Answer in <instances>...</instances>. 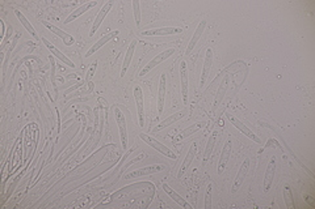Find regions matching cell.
<instances>
[{"instance_id": "cell-15", "label": "cell", "mask_w": 315, "mask_h": 209, "mask_svg": "<svg viewBox=\"0 0 315 209\" xmlns=\"http://www.w3.org/2000/svg\"><path fill=\"white\" fill-rule=\"evenodd\" d=\"M180 83H182V96L184 104H188V88H189V77H188V67L185 61L180 63Z\"/></svg>"}, {"instance_id": "cell-17", "label": "cell", "mask_w": 315, "mask_h": 209, "mask_svg": "<svg viewBox=\"0 0 315 209\" xmlns=\"http://www.w3.org/2000/svg\"><path fill=\"white\" fill-rule=\"evenodd\" d=\"M42 25L46 26V28H48L50 31H53L55 35H58L59 38L62 39L63 44L66 45V46H72V45L75 44V38H74L71 34H68V33H66V31H63L62 29H59V28H57V26L53 25V24H50V22L48 21H42Z\"/></svg>"}, {"instance_id": "cell-2", "label": "cell", "mask_w": 315, "mask_h": 209, "mask_svg": "<svg viewBox=\"0 0 315 209\" xmlns=\"http://www.w3.org/2000/svg\"><path fill=\"white\" fill-rule=\"evenodd\" d=\"M139 137H141V139H142L149 147H151L152 149H155V150H158L159 153H162L163 156L168 157V158H171V160H176V158H178V156H176V154H175L168 147H166L165 144H162L156 139H154V137H151V136L147 135V134H141Z\"/></svg>"}, {"instance_id": "cell-8", "label": "cell", "mask_w": 315, "mask_h": 209, "mask_svg": "<svg viewBox=\"0 0 315 209\" xmlns=\"http://www.w3.org/2000/svg\"><path fill=\"white\" fill-rule=\"evenodd\" d=\"M115 5V1L113 0H111V1H107L105 4L102 5L101 9L99 11L98 16L95 17V21H93V25H92V29H91V31H89V37H93L95 35V33L98 31V29L100 28V25H101V22L104 21V18L107 17L108 13L111 12L112 7Z\"/></svg>"}, {"instance_id": "cell-9", "label": "cell", "mask_w": 315, "mask_h": 209, "mask_svg": "<svg viewBox=\"0 0 315 209\" xmlns=\"http://www.w3.org/2000/svg\"><path fill=\"white\" fill-rule=\"evenodd\" d=\"M213 67V48L209 47L205 52V59H204V65H202V74H201L200 78V88H204V85L206 84Z\"/></svg>"}, {"instance_id": "cell-21", "label": "cell", "mask_w": 315, "mask_h": 209, "mask_svg": "<svg viewBox=\"0 0 315 209\" xmlns=\"http://www.w3.org/2000/svg\"><path fill=\"white\" fill-rule=\"evenodd\" d=\"M41 42H44L45 46L48 47V50H49V51L53 54L54 57H57L58 59H59L61 61H63L65 64L68 65V67H71V68H74V67H75V64H74V63H72V61L70 60V59H68V58H67L66 55L63 54V52L59 51V50H58V48L55 47V46H54V45L50 42V41H48L46 38H41Z\"/></svg>"}, {"instance_id": "cell-6", "label": "cell", "mask_w": 315, "mask_h": 209, "mask_svg": "<svg viewBox=\"0 0 315 209\" xmlns=\"http://www.w3.org/2000/svg\"><path fill=\"white\" fill-rule=\"evenodd\" d=\"M182 31V28L178 26H165V28H155V29H149V30L141 31L143 37H166V35L180 34Z\"/></svg>"}, {"instance_id": "cell-18", "label": "cell", "mask_w": 315, "mask_h": 209, "mask_svg": "<svg viewBox=\"0 0 315 209\" xmlns=\"http://www.w3.org/2000/svg\"><path fill=\"white\" fill-rule=\"evenodd\" d=\"M167 78H166V75L162 74L160 75V83H159V89H158V117L162 115L163 113V109H165V102H166V91H167Z\"/></svg>"}, {"instance_id": "cell-7", "label": "cell", "mask_w": 315, "mask_h": 209, "mask_svg": "<svg viewBox=\"0 0 315 209\" xmlns=\"http://www.w3.org/2000/svg\"><path fill=\"white\" fill-rule=\"evenodd\" d=\"M226 118H227V119H229V120H230L231 124H232V126L235 127L236 130H239L240 132H242V134H243L244 136H247L249 139H251V140H252V141H255V143H258V144L262 143V141H260V139H259L258 136L255 135V134H253L252 131L249 130V127L246 126V124H244V123L242 122V120H240V119H238V118H236L235 115H231V114H227Z\"/></svg>"}, {"instance_id": "cell-19", "label": "cell", "mask_w": 315, "mask_h": 209, "mask_svg": "<svg viewBox=\"0 0 315 209\" xmlns=\"http://www.w3.org/2000/svg\"><path fill=\"white\" fill-rule=\"evenodd\" d=\"M185 114H186V110H182V111H179V113H175L172 114V115H169L168 118H166L165 120H162L158 126L154 127V128H152V132H159V131L165 130V128H167V127L172 126V124H175L178 120L182 119Z\"/></svg>"}, {"instance_id": "cell-14", "label": "cell", "mask_w": 315, "mask_h": 209, "mask_svg": "<svg viewBox=\"0 0 315 209\" xmlns=\"http://www.w3.org/2000/svg\"><path fill=\"white\" fill-rule=\"evenodd\" d=\"M118 33H120V31H118V30H113V31H109V33H107V34H105V35H102L101 38L99 39L98 42H95V44H93L92 47L89 48L88 51L85 52L84 57L85 58H89V57H91V55H93L95 52H98L99 50H100V48H101L102 46H104V45H107L108 42H111L112 39H115L116 37L118 35Z\"/></svg>"}, {"instance_id": "cell-26", "label": "cell", "mask_w": 315, "mask_h": 209, "mask_svg": "<svg viewBox=\"0 0 315 209\" xmlns=\"http://www.w3.org/2000/svg\"><path fill=\"white\" fill-rule=\"evenodd\" d=\"M15 15H16V17L18 18V21L21 22V25L24 26L25 29H27L28 33H29L32 37H33V39H36V41H41V38L38 37V34H37L36 29L33 28V25H32L31 22H29V20H28V18L25 17V16H24V15H22V13L20 12L18 9H15Z\"/></svg>"}, {"instance_id": "cell-20", "label": "cell", "mask_w": 315, "mask_h": 209, "mask_svg": "<svg viewBox=\"0 0 315 209\" xmlns=\"http://www.w3.org/2000/svg\"><path fill=\"white\" fill-rule=\"evenodd\" d=\"M137 45H138L137 39H133V41L130 42L128 50H126V54H125V58H124V63H122V67H121V74H120L121 77H124L125 75H126V72H128V70H129V65L130 63H132V59H133L134 51H135Z\"/></svg>"}, {"instance_id": "cell-16", "label": "cell", "mask_w": 315, "mask_h": 209, "mask_svg": "<svg viewBox=\"0 0 315 209\" xmlns=\"http://www.w3.org/2000/svg\"><path fill=\"white\" fill-rule=\"evenodd\" d=\"M205 28H206V21H205V20H201V21L199 22L197 28H196L195 33H193V35H192L189 44H188V46H186L185 55H191L192 51H193V48H195L196 45H197V42L200 41V38L202 37V34H204Z\"/></svg>"}, {"instance_id": "cell-24", "label": "cell", "mask_w": 315, "mask_h": 209, "mask_svg": "<svg viewBox=\"0 0 315 209\" xmlns=\"http://www.w3.org/2000/svg\"><path fill=\"white\" fill-rule=\"evenodd\" d=\"M96 4H98V1H87V3H84L83 5H80L79 8L75 9L74 12H71L67 16V18L63 21V24H70V22H72L74 20H76V18L79 17L80 15H83V13L87 12L88 9L96 7Z\"/></svg>"}, {"instance_id": "cell-3", "label": "cell", "mask_w": 315, "mask_h": 209, "mask_svg": "<svg viewBox=\"0 0 315 209\" xmlns=\"http://www.w3.org/2000/svg\"><path fill=\"white\" fill-rule=\"evenodd\" d=\"M175 51H176L175 48H167V50H165V51L159 52L154 59H151V60L143 67V70L139 72V77H143V76L149 74L152 68H155L156 65H159L160 63H163V61L167 60L168 58L172 57L173 54H175Z\"/></svg>"}, {"instance_id": "cell-28", "label": "cell", "mask_w": 315, "mask_h": 209, "mask_svg": "<svg viewBox=\"0 0 315 209\" xmlns=\"http://www.w3.org/2000/svg\"><path fill=\"white\" fill-rule=\"evenodd\" d=\"M133 11H134V21H135V25L139 26L141 25V8H139V5L141 3L138 1V0H133Z\"/></svg>"}, {"instance_id": "cell-30", "label": "cell", "mask_w": 315, "mask_h": 209, "mask_svg": "<svg viewBox=\"0 0 315 209\" xmlns=\"http://www.w3.org/2000/svg\"><path fill=\"white\" fill-rule=\"evenodd\" d=\"M212 191H213V186H212V184H208L206 194H205V209H212Z\"/></svg>"}, {"instance_id": "cell-29", "label": "cell", "mask_w": 315, "mask_h": 209, "mask_svg": "<svg viewBox=\"0 0 315 209\" xmlns=\"http://www.w3.org/2000/svg\"><path fill=\"white\" fill-rule=\"evenodd\" d=\"M284 199H285V203H286V207H288V208H293L294 205L293 194H292V190H290L289 186H285L284 187Z\"/></svg>"}, {"instance_id": "cell-5", "label": "cell", "mask_w": 315, "mask_h": 209, "mask_svg": "<svg viewBox=\"0 0 315 209\" xmlns=\"http://www.w3.org/2000/svg\"><path fill=\"white\" fill-rule=\"evenodd\" d=\"M249 165H251V161H249V157L244 158L243 164H242V166L239 167V171H238V174H236L235 179H234V182H232V186H231V194H236V192L239 191V188L242 187L244 179H246V177L249 174Z\"/></svg>"}, {"instance_id": "cell-13", "label": "cell", "mask_w": 315, "mask_h": 209, "mask_svg": "<svg viewBox=\"0 0 315 209\" xmlns=\"http://www.w3.org/2000/svg\"><path fill=\"white\" fill-rule=\"evenodd\" d=\"M196 154H197V143L193 141L191 147H189V150H188V153H186V156L184 157V161H182L180 169H179L178 178H182V175L185 174L188 167L192 165V162H193V160H195Z\"/></svg>"}, {"instance_id": "cell-1", "label": "cell", "mask_w": 315, "mask_h": 209, "mask_svg": "<svg viewBox=\"0 0 315 209\" xmlns=\"http://www.w3.org/2000/svg\"><path fill=\"white\" fill-rule=\"evenodd\" d=\"M113 113H115L116 123H117V126H118V132H120L122 149L126 150V148H128V127H126V118H125V115L122 114V111H121L118 106H115V107H113Z\"/></svg>"}, {"instance_id": "cell-25", "label": "cell", "mask_w": 315, "mask_h": 209, "mask_svg": "<svg viewBox=\"0 0 315 209\" xmlns=\"http://www.w3.org/2000/svg\"><path fill=\"white\" fill-rule=\"evenodd\" d=\"M205 123L200 122V123H195V124H192V126H189L188 128H185V130H182L180 134H179L175 139H173V143H180V141H182V140H185L186 137H189V136H192L193 134H196L197 131H200L202 127H204Z\"/></svg>"}, {"instance_id": "cell-23", "label": "cell", "mask_w": 315, "mask_h": 209, "mask_svg": "<svg viewBox=\"0 0 315 209\" xmlns=\"http://www.w3.org/2000/svg\"><path fill=\"white\" fill-rule=\"evenodd\" d=\"M163 191L166 192V194H167V195L169 196V197H171V199H172L173 201H175V203H176V204H179L180 205V207H182V208H184V209H192V205L189 204V203H188V201L185 200V199H182V196L179 195L178 192L176 191H173L172 188L169 187L168 184H163Z\"/></svg>"}, {"instance_id": "cell-22", "label": "cell", "mask_w": 315, "mask_h": 209, "mask_svg": "<svg viewBox=\"0 0 315 209\" xmlns=\"http://www.w3.org/2000/svg\"><path fill=\"white\" fill-rule=\"evenodd\" d=\"M229 84H230V75H226V76L223 77L222 81H221V84H219V88H218L217 94H216V98H214L213 110L217 109L218 106L221 104V102H222L223 97L226 94L227 88H229Z\"/></svg>"}, {"instance_id": "cell-11", "label": "cell", "mask_w": 315, "mask_h": 209, "mask_svg": "<svg viewBox=\"0 0 315 209\" xmlns=\"http://www.w3.org/2000/svg\"><path fill=\"white\" fill-rule=\"evenodd\" d=\"M231 150H232V141H231V139H227V141L225 143V145H223L222 152H221V156H219V160H218L217 173L219 175L222 174L223 171H225V169H226L229 160H230Z\"/></svg>"}, {"instance_id": "cell-10", "label": "cell", "mask_w": 315, "mask_h": 209, "mask_svg": "<svg viewBox=\"0 0 315 209\" xmlns=\"http://www.w3.org/2000/svg\"><path fill=\"white\" fill-rule=\"evenodd\" d=\"M165 165H151L146 166V167H141V169L134 170V171H130L128 174L125 175L126 179H132V178H141V177H145V175H151L155 174V173H159L162 170H165Z\"/></svg>"}, {"instance_id": "cell-27", "label": "cell", "mask_w": 315, "mask_h": 209, "mask_svg": "<svg viewBox=\"0 0 315 209\" xmlns=\"http://www.w3.org/2000/svg\"><path fill=\"white\" fill-rule=\"evenodd\" d=\"M217 135H218V131H214L213 134L210 135V137H209L208 144H206V148H205V152H204V158H202L204 165L209 161V158H210L212 153H213L214 145H216V140H217Z\"/></svg>"}, {"instance_id": "cell-4", "label": "cell", "mask_w": 315, "mask_h": 209, "mask_svg": "<svg viewBox=\"0 0 315 209\" xmlns=\"http://www.w3.org/2000/svg\"><path fill=\"white\" fill-rule=\"evenodd\" d=\"M134 101H135V107H137V115H138V124L141 127L145 126V101H143V91L142 88L137 85L134 88Z\"/></svg>"}, {"instance_id": "cell-12", "label": "cell", "mask_w": 315, "mask_h": 209, "mask_svg": "<svg viewBox=\"0 0 315 209\" xmlns=\"http://www.w3.org/2000/svg\"><path fill=\"white\" fill-rule=\"evenodd\" d=\"M276 174V158L272 157L269 162H268V166L265 169V174H264V179H263V190L264 192H268L271 190L272 184H273V179H275Z\"/></svg>"}]
</instances>
